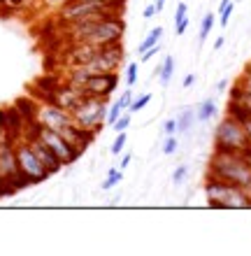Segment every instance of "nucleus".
I'll return each mask as SVG.
<instances>
[{
  "mask_svg": "<svg viewBox=\"0 0 251 256\" xmlns=\"http://www.w3.org/2000/svg\"><path fill=\"white\" fill-rule=\"evenodd\" d=\"M68 42H88V44H98V47H107L123 42L126 38V21L123 16H105V19H84L68 24L65 30Z\"/></svg>",
  "mask_w": 251,
  "mask_h": 256,
  "instance_id": "f257e3e1",
  "label": "nucleus"
},
{
  "mask_svg": "<svg viewBox=\"0 0 251 256\" xmlns=\"http://www.w3.org/2000/svg\"><path fill=\"white\" fill-rule=\"evenodd\" d=\"M217 177L228 184H235L240 189L251 194V163L245 154H231V152H212L207 161V175Z\"/></svg>",
  "mask_w": 251,
  "mask_h": 256,
  "instance_id": "f03ea898",
  "label": "nucleus"
},
{
  "mask_svg": "<svg viewBox=\"0 0 251 256\" xmlns=\"http://www.w3.org/2000/svg\"><path fill=\"white\" fill-rule=\"evenodd\" d=\"M205 198L214 210H251V194L217 177H205Z\"/></svg>",
  "mask_w": 251,
  "mask_h": 256,
  "instance_id": "7ed1b4c3",
  "label": "nucleus"
},
{
  "mask_svg": "<svg viewBox=\"0 0 251 256\" xmlns=\"http://www.w3.org/2000/svg\"><path fill=\"white\" fill-rule=\"evenodd\" d=\"M214 152H231V154H242L247 149L251 147V140H249V133L247 128L233 119V116L226 114L221 122L217 124L214 128Z\"/></svg>",
  "mask_w": 251,
  "mask_h": 256,
  "instance_id": "20e7f679",
  "label": "nucleus"
},
{
  "mask_svg": "<svg viewBox=\"0 0 251 256\" xmlns=\"http://www.w3.org/2000/svg\"><path fill=\"white\" fill-rule=\"evenodd\" d=\"M23 133H33V135H37L44 144H47L51 152H54L58 158L63 161V166H75L79 158H82V149H77V147H72L65 138H63L58 130H51V128H47V126H40L37 122H30V124H26V130Z\"/></svg>",
  "mask_w": 251,
  "mask_h": 256,
  "instance_id": "39448f33",
  "label": "nucleus"
},
{
  "mask_svg": "<svg viewBox=\"0 0 251 256\" xmlns=\"http://www.w3.org/2000/svg\"><path fill=\"white\" fill-rule=\"evenodd\" d=\"M107 108H109V98H95V96H86L82 100V105L72 112L75 122L79 126L93 130L95 135L100 133L102 128L107 126L105 116H107Z\"/></svg>",
  "mask_w": 251,
  "mask_h": 256,
  "instance_id": "423d86ee",
  "label": "nucleus"
},
{
  "mask_svg": "<svg viewBox=\"0 0 251 256\" xmlns=\"http://www.w3.org/2000/svg\"><path fill=\"white\" fill-rule=\"evenodd\" d=\"M16 163H19L21 175L30 182V186L47 182L49 177H51L47 172V168L42 166V161L37 158V154L33 152V147H30V144H28V140H23V138H21V140H16Z\"/></svg>",
  "mask_w": 251,
  "mask_h": 256,
  "instance_id": "0eeeda50",
  "label": "nucleus"
},
{
  "mask_svg": "<svg viewBox=\"0 0 251 256\" xmlns=\"http://www.w3.org/2000/svg\"><path fill=\"white\" fill-rule=\"evenodd\" d=\"M123 61H126V47L123 42H116V44H107V47H100L98 56L93 61L84 66L91 74L98 72H119L123 68Z\"/></svg>",
  "mask_w": 251,
  "mask_h": 256,
  "instance_id": "6e6552de",
  "label": "nucleus"
},
{
  "mask_svg": "<svg viewBox=\"0 0 251 256\" xmlns=\"http://www.w3.org/2000/svg\"><path fill=\"white\" fill-rule=\"evenodd\" d=\"M84 96H95V98H109L119 88V72H98L91 74L82 86Z\"/></svg>",
  "mask_w": 251,
  "mask_h": 256,
  "instance_id": "1a4fd4ad",
  "label": "nucleus"
},
{
  "mask_svg": "<svg viewBox=\"0 0 251 256\" xmlns=\"http://www.w3.org/2000/svg\"><path fill=\"white\" fill-rule=\"evenodd\" d=\"M75 122L72 112L58 108L54 102H37V124L40 126H47L51 130H61L63 126Z\"/></svg>",
  "mask_w": 251,
  "mask_h": 256,
  "instance_id": "9d476101",
  "label": "nucleus"
},
{
  "mask_svg": "<svg viewBox=\"0 0 251 256\" xmlns=\"http://www.w3.org/2000/svg\"><path fill=\"white\" fill-rule=\"evenodd\" d=\"M100 47L98 44H88V42H72L68 44L65 54H63V66L65 70L68 68H82V66H88L98 56Z\"/></svg>",
  "mask_w": 251,
  "mask_h": 256,
  "instance_id": "9b49d317",
  "label": "nucleus"
},
{
  "mask_svg": "<svg viewBox=\"0 0 251 256\" xmlns=\"http://www.w3.org/2000/svg\"><path fill=\"white\" fill-rule=\"evenodd\" d=\"M23 140H28V144L33 147V152L37 154V158L42 161V166L47 168V172L49 175H58L65 166H63V161L58 158V156L51 152V149L44 144V142L37 138V135H33V133H23Z\"/></svg>",
  "mask_w": 251,
  "mask_h": 256,
  "instance_id": "f8f14e48",
  "label": "nucleus"
},
{
  "mask_svg": "<svg viewBox=\"0 0 251 256\" xmlns=\"http://www.w3.org/2000/svg\"><path fill=\"white\" fill-rule=\"evenodd\" d=\"M219 114V105L214 98H205L196 105V116H198V124H207L212 119H217Z\"/></svg>",
  "mask_w": 251,
  "mask_h": 256,
  "instance_id": "ddd939ff",
  "label": "nucleus"
},
{
  "mask_svg": "<svg viewBox=\"0 0 251 256\" xmlns=\"http://www.w3.org/2000/svg\"><path fill=\"white\" fill-rule=\"evenodd\" d=\"M198 124V116H196V108H182L179 116H177V135H186L193 130V126Z\"/></svg>",
  "mask_w": 251,
  "mask_h": 256,
  "instance_id": "4468645a",
  "label": "nucleus"
},
{
  "mask_svg": "<svg viewBox=\"0 0 251 256\" xmlns=\"http://www.w3.org/2000/svg\"><path fill=\"white\" fill-rule=\"evenodd\" d=\"M163 35H165L163 26L151 28L149 33L144 35V40L140 42V44H137V54H144L147 49H151V47H156V44H161V40H163Z\"/></svg>",
  "mask_w": 251,
  "mask_h": 256,
  "instance_id": "2eb2a0df",
  "label": "nucleus"
},
{
  "mask_svg": "<svg viewBox=\"0 0 251 256\" xmlns=\"http://www.w3.org/2000/svg\"><path fill=\"white\" fill-rule=\"evenodd\" d=\"M123 170L119 168V166H112V168H107V172H105V180H102V184H100V189L102 191H112V189H116L119 184L123 182Z\"/></svg>",
  "mask_w": 251,
  "mask_h": 256,
  "instance_id": "dca6fc26",
  "label": "nucleus"
},
{
  "mask_svg": "<svg viewBox=\"0 0 251 256\" xmlns=\"http://www.w3.org/2000/svg\"><path fill=\"white\" fill-rule=\"evenodd\" d=\"M175 56L168 54L163 58V63H161V72H158V84L161 86H168L170 82H172V74H175Z\"/></svg>",
  "mask_w": 251,
  "mask_h": 256,
  "instance_id": "f3484780",
  "label": "nucleus"
},
{
  "mask_svg": "<svg viewBox=\"0 0 251 256\" xmlns=\"http://www.w3.org/2000/svg\"><path fill=\"white\" fill-rule=\"evenodd\" d=\"M214 26H217V14L207 12L203 16V21H200V30H198V42H200V44H205V40L210 38V33H212V28Z\"/></svg>",
  "mask_w": 251,
  "mask_h": 256,
  "instance_id": "a211bd4d",
  "label": "nucleus"
},
{
  "mask_svg": "<svg viewBox=\"0 0 251 256\" xmlns=\"http://www.w3.org/2000/svg\"><path fill=\"white\" fill-rule=\"evenodd\" d=\"M126 144H128V130L116 133V138L112 140V144H109V154H112V156H121L123 149H126Z\"/></svg>",
  "mask_w": 251,
  "mask_h": 256,
  "instance_id": "6ab92c4d",
  "label": "nucleus"
},
{
  "mask_svg": "<svg viewBox=\"0 0 251 256\" xmlns=\"http://www.w3.org/2000/svg\"><path fill=\"white\" fill-rule=\"evenodd\" d=\"M177 149H179V138H177V135H165L163 144H161V154L163 156H175Z\"/></svg>",
  "mask_w": 251,
  "mask_h": 256,
  "instance_id": "aec40b11",
  "label": "nucleus"
},
{
  "mask_svg": "<svg viewBox=\"0 0 251 256\" xmlns=\"http://www.w3.org/2000/svg\"><path fill=\"white\" fill-rule=\"evenodd\" d=\"M186 180H189V163H179V166L172 170V177H170V182L175 184V186H182Z\"/></svg>",
  "mask_w": 251,
  "mask_h": 256,
  "instance_id": "412c9836",
  "label": "nucleus"
},
{
  "mask_svg": "<svg viewBox=\"0 0 251 256\" xmlns=\"http://www.w3.org/2000/svg\"><path fill=\"white\" fill-rule=\"evenodd\" d=\"M121 112H126L121 105V100H109V108H107V116H105V122L107 126H114V122L121 116Z\"/></svg>",
  "mask_w": 251,
  "mask_h": 256,
  "instance_id": "4be33fe9",
  "label": "nucleus"
},
{
  "mask_svg": "<svg viewBox=\"0 0 251 256\" xmlns=\"http://www.w3.org/2000/svg\"><path fill=\"white\" fill-rule=\"evenodd\" d=\"M231 98H235V100H242L247 105V110H249L251 112V94L249 91H247V88H242L238 84V82H235V84H233L231 86Z\"/></svg>",
  "mask_w": 251,
  "mask_h": 256,
  "instance_id": "5701e85b",
  "label": "nucleus"
},
{
  "mask_svg": "<svg viewBox=\"0 0 251 256\" xmlns=\"http://www.w3.org/2000/svg\"><path fill=\"white\" fill-rule=\"evenodd\" d=\"M151 98H154V96H151V91H147V94H140V96H137V98H133V102H130L128 112H133V114H137L140 110H144V108H147V105H149V102H151Z\"/></svg>",
  "mask_w": 251,
  "mask_h": 256,
  "instance_id": "b1692460",
  "label": "nucleus"
},
{
  "mask_svg": "<svg viewBox=\"0 0 251 256\" xmlns=\"http://www.w3.org/2000/svg\"><path fill=\"white\" fill-rule=\"evenodd\" d=\"M130 124H133V112H128V110H126V112H121V116L114 122V126H109V128H112L114 133H121V130H128Z\"/></svg>",
  "mask_w": 251,
  "mask_h": 256,
  "instance_id": "393cba45",
  "label": "nucleus"
},
{
  "mask_svg": "<svg viewBox=\"0 0 251 256\" xmlns=\"http://www.w3.org/2000/svg\"><path fill=\"white\" fill-rule=\"evenodd\" d=\"M137 77H140V63L130 61L128 66H126V86H135L137 84Z\"/></svg>",
  "mask_w": 251,
  "mask_h": 256,
  "instance_id": "a878e982",
  "label": "nucleus"
},
{
  "mask_svg": "<svg viewBox=\"0 0 251 256\" xmlns=\"http://www.w3.org/2000/svg\"><path fill=\"white\" fill-rule=\"evenodd\" d=\"M186 16H189V5H186V0H179V5H177V10H175V26L182 24Z\"/></svg>",
  "mask_w": 251,
  "mask_h": 256,
  "instance_id": "bb28decb",
  "label": "nucleus"
},
{
  "mask_svg": "<svg viewBox=\"0 0 251 256\" xmlns=\"http://www.w3.org/2000/svg\"><path fill=\"white\" fill-rule=\"evenodd\" d=\"M161 133H163V135H177V116L165 119L163 126H161Z\"/></svg>",
  "mask_w": 251,
  "mask_h": 256,
  "instance_id": "cd10ccee",
  "label": "nucleus"
},
{
  "mask_svg": "<svg viewBox=\"0 0 251 256\" xmlns=\"http://www.w3.org/2000/svg\"><path fill=\"white\" fill-rule=\"evenodd\" d=\"M14 194H19V191L14 189L12 184H9L5 177L0 175V198H7V196H14Z\"/></svg>",
  "mask_w": 251,
  "mask_h": 256,
  "instance_id": "c85d7f7f",
  "label": "nucleus"
},
{
  "mask_svg": "<svg viewBox=\"0 0 251 256\" xmlns=\"http://www.w3.org/2000/svg\"><path fill=\"white\" fill-rule=\"evenodd\" d=\"M35 2L40 7H47V10H58V7H63L70 0H35Z\"/></svg>",
  "mask_w": 251,
  "mask_h": 256,
  "instance_id": "c756f323",
  "label": "nucleus"
},
{
  "mask_svg": "<svg viewBox=\"0 0 251 256\" xmlns=\"http://www.w3.org/2000/svg\"><path fill=\"white\" fill-rule=\"evenodd\" d=\"M130 163H133V152H130V149H128V152L123 149V154L119 156V168H121L123 172H126V168H128Z\"/></svg>",
  "mask_w": 251,
  "mask_h": 256,
  "instance_id": "7c9ffc66",
  "label": "nucleus"
},
{
  "mask_svg": "<svg viewBox=\"0 0 251 256\" xmlns=\"http://www.w3.org/2000/svg\"><path fill=\"white\" fill-rule=\"evenodd\" d=\"M158 52H161V44H156V47L147 49V52H144V54H140V63H149L151 58H154V56L158 54Z\"/></svg>",
  "mask_w": 251,
  "mask_h": 256,
  "instance_id": "2f4dec72",
  "label": "nucleus"
},
{
  "mask_svg": "<svg viewBox=\"0 0 251 256\" xmlns=\"http://www.w3.org/2000/svg\"><path fill=\"white\" fill-rule=\"evenodd\" d=\"M238 84H240V86H242V88H247V91H249V94H251V72H249V70H245V72L240 74Z\"/></svg>",
  "mask_w": 251,
  "mask_h": 256,
  "instance_id": "473e14b6",
  "label": "nucleus"
},
{
  "mask_svg": "<svg viewBox=\"0 0 251 256\" xmlns=\"http://www.w3.org/2000/svg\"><path fill=\"white\" fill-rule=\"evenodd\" d=\"M158 10H156V2H149V5H144L142 10V19H151V16H156Z\"/></svg>",
  "mask_w": 251,
  "mask_h": 256,
  "instance_id": "72a5a7b5",
  "label": "nucleus"
},
{
  "mask_svg": "<svg viewBox=\"0 0 251 256\" xmlns=\"http://www.w3.org/2000/svg\"><path fill=\"white\" fill-rule=\"evenodd\" d=\"M196 80H198V74L196 72H189L186 77H184V82H182V88H191L193 84H196Z\"/></svg>",
  "mask_w": 251,
  "mask_h": 256,
  "instance_id": "f704fd0d",
  "label": "nucleus"
},
{
  "mask_svg": "<svg viewBox=\"0 0 251 256\" xmlns=\"http://www.w3.org/2000/svg\"><path fill=\"white\" fill-rule=\"evenodd\" d=\"M186 30H189V16H186L182 24H177V26H175V33H177V35H184Z\"/></svg>",
  "mask_w": 251,
  "mask_h": 256,
  "instance_id": "c9c22d12",
  "label": "nucleus"
},
{
  "mask_svg": "<svg viewBox=\"0 0 251 256\" xmlns=\"http://www.w3.org/2000/svg\"><path fill=\"white\" fill-rule=\"evenodd\" d=\"M224 44H226L224 38H217V42H214V52H221V49H224Z\"/></svg>",
  "mask_w": 251,
  "mask_h": 256,
  "instance_id": "e433bc0d",
  "label": "nucleus"
},
{
  "mask_svg": "<svg viewBox=\"0 0 251 256\" xmlns=\"http://www.w3.org/2000/svg\"><path fill=\"white\" fill-rule=\"evenodd\" d=\"M226 88H228V80H221V82L217 84V91H219V94H224Z\"/></svg>",
  "mask_w": 251,
  "mask_h": 256,
  "instance_id": "4c0bfd02",
  "label": "nucleus"
},
{
  "mask_svg": "<svg viewBox=\"0 0 251 256\" xmlns=\"http://www.w3.org/2000/svg\"><path fill=\"white\" fill-rule=\"evenodd\" d=\"M95 2H105V5H116V2H126V0H95Z\"/></svg>",
  "mask_w": 251,
  "mask_h": 256,
  "instance_id": "58836bf2",
  "label": "nucleus"
},
{
  "mask_svg": "<svg viewBox=\"0 0 251 256\" xmlns=\"http://www.w3.org/2000/svg\"><path fill=\"white\" fill-rule=\"evenodd\" d=\"M154 2H156V10H158V12H163V10H165V0H154Z\"/></svg>",
  "mask_w": 251,
  "mask_h": 256,
  "instance_id": "ea45409f",
  "label": "nucleus"
}]
</instances>
